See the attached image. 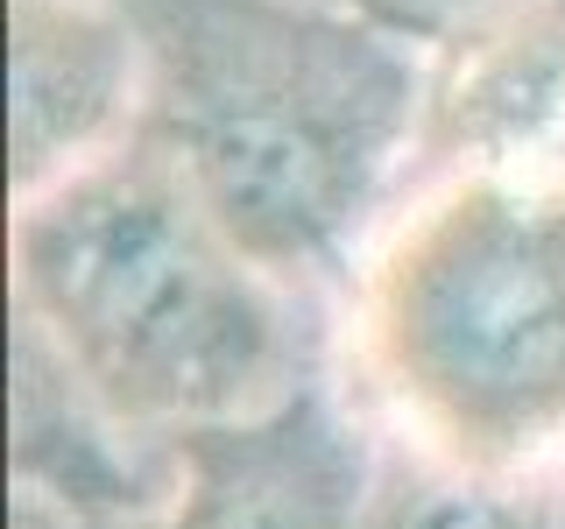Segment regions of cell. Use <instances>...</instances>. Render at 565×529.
Wrapping results in <instances>:
<instances>
[{"label":"cell","mask_w":565,"mask_h":529,"mask_svg":"<svg viewBox=\"0 0 565 529\" xmlns=\"http://www.w3.org/2000/svg\"><path fill=\"white\" fill-rule=\"evenodd\" d=\"M8 282L50 367L128 438L170 445L305 381L290 290L156 141L8 205Z\"/></svg>","instance_id":"1"},{"label":"cell","mask_w":565,"mask_h":529,"mask_svg":"<svg viewBox=\"0 0 565 529\" xmlns=\"http://www.w3.org/2000/svg\"><path fill=\"white\" fill-rule=\"evenodd\" d=\"M141 29L156 43L141 141L282 290L340 269L431 120L403 35L318 0H156Z\"/></svg>","instance_id":"2"},{"label":"cell","mask_w":565,"mask_h":529,"mask_svg":"<svg viewBox=\"0 0 565 529\" xmlns=\"http://www.w3.org/2000/svg\"><path fill=\"white\" fill-rule=\"evenodd\" d=\"M347 346L396 445L502 481H558L565 170L446 163L367 240Z\"/></svg>","instance_id":"3"},{"label":"cell","mask_w":565,"mask_h":529,"mask_svg":"<svg viewBox=\"0 0 565 529\" xmlns=\"http://www.w3.org/2000/svg\"><path fill=\"white\" fill-rule=\"evenodd\" d=\"M156 43L128 0H8V205L135 149Z\"/></svg>","instance_id":"4"},{"label":"cell","mask_w":565,"mask_h":529,"mask_svg":"<svg viewBox=\"0 0 565 529\" xmlns=\"http://www.w3.org/2000/svg\"><path fill=\"white\" fill-rule=\"evenodd\" d=\"M375 473L332 388L170 438V494L141 529H367Z\"/></svg>","instance_id":"5"},{"label":"cell","mask_w":565,"mask_h":529,"mask_svg":"<svg viewBox=\"0 0 565 529\" xmlns=\"http://www.w3.org/2000/svg\"><path fill=\"white\" fill-rule=\"evenodd\" d=\"M424 134L452 163H523L565 170V22H516L481 43L467 78L431 99Z\"/></svg>","instance_id":"6"},{"label":"cell","mask_w":565,"mask_h":529,"mask_svg":"<svg viewBox=\"0 0 565 529\" xmlns=\"http://www.w3.org/2000/svg\"><path fill=\"white\" fill-rule=\"evenodd\" d=\"M367 529H565L552 481H502L396 445L375 473Z\"/></svg>","instance_id":"7"}]
</instances>
